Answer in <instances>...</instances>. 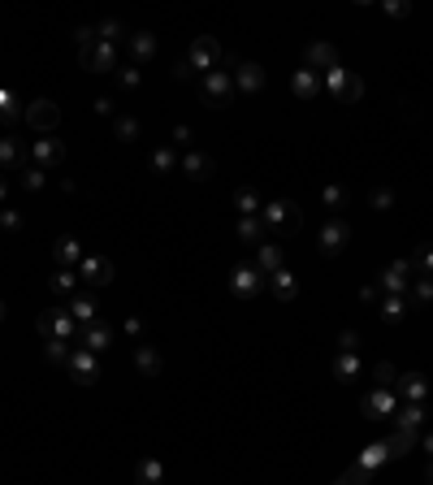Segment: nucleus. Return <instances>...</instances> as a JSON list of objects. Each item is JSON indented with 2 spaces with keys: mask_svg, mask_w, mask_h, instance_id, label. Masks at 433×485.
I'll list each match as a JSON object with an SVG mask.
<instances>
[{
  "mask_svg": "<svg viewBox=\"0 0 433 485\" xmlns=\"http://www.w3.org/2000/svg\"><path fill=\"white\" fill-rule=\"evenodd\" d=\"M260 217H264V234H268V239H278V234H295L299 221H303L295 204H268V208H260Z\"/></svg>",
  "mask_w": 433,
  "mask_h": 485,
  "instance_id": "1",
  "label": "nucleus"
},
{
  "mask_svg": "<svg viewBox=\"0 0 433 485\" xmlns=\"http://www.w3.org/2000/svg\"><path fill=\"white\" fill-rule=\"evenodd\" d=\"M230 95H234V83H230V74H226V70H212V74H204V100L230 104Z\"/></svg>",
  "mask_w": 433,
  "mask_h": 485,
  "instance_id": "2",
  "label": "nucleus"
},
{
  "mask_svg": "<svg viewBox=\"0 0 433 485\" xmlns=\"http://www.w3.org/2000/svg\"><path fill=\"white\" fill-rule=\"evenodd\" d=\"M26 122H31L35 130H52V126L61 122V109H57L52 100H35L31 109H26Z\"/></svg>",
  "mask_w": 433,
  "mask_h": 485,
  "instance_id": "3",
  "label": "nucleus"
},
{
  "mask_svg": "<svg viewBox=\"0 0 433 485\" xmlns=\"http://www.w3.org/2000/svg\"><path fill=\"white\" fill-rule=\"evenodd\" d=\"M325 83H330V91H334V95H343V100H360V91H364V83H360V78H351L343 66L325 74Z\"/></svg>",
  "mask_w": 433,
  "mask_h": 485,
  "instance_id": "4",
  "label": "nucleus"
},
{
  "mask_svg": "<svg viewBox=\"0 0 433 485\" xmlns=\"http://www.w3.org/2000/svg\"><path fill=\"white\" fill-rule=\"evenodd\" d=\"M221 57V48H216L212 39H195L191 43V61H187V70H208L212 74V61Z\"/></svg>",
  "mask_w": 433,
  "mask_h": 485,
  "instance_id": "5",
  "label": "nucleus"
},
{
  "mask_svg": "<svg viewBox=\"0 0 433 485\" xmlns=\"http://www.w3.org/2000/svg\"><path fill=\"white\" fill-rule=\"evenodd\" d=\"M347 234H351L347 221H330V226L320 230V251H325V256H338V251L347 247Z\"/></svg>",
  "mask_w": 433,
  "mask_h": 485,
  "instance_id": "6",
  "label": "nucleus"
},
{
  "mask_svg": "<svg viewBox=\"0 0 433 485\" xmlns=\"http://www.w3.org/2000/svg\"><path fill=\"white\" fill-rule=\"evenodd\" d=\"M308 70H312V74H320V70H325V74L338 70L334 48H330V43H312V48H308Z\"/></svg>",
  "mask_w": 433,
  "mask_h": 485,
  "instance_id": "7",
  "label": "nucleus"
},
{
  "mask_svg": "<svg viewBox=\"0 0 433 485\" xmlns=\"http://www.w3.org/2000/svg\"><path fill=\"white\" fill-rule=\"evenodd\" d=\"M83 57H87V66H91L95 74H104V70H113L118 52H113V43H95V48H87V52H83Z\"/></svg>",
  "mask_w": 433,
  "mask_h": 485,
  "instance_id": "8",
  "label": "nucleus"
},
{
  "mask_svg": "<svg viewBox=\"0 0 433 485\" xmlns=\"http://www.w3.org/2000/svg\"><path fill=\"white\" fill-rule=\"evenodd\" d=\"M35 160H39L43 170H52V165H61V160H66V147L57 139H39L35 143Z\"/></svg>",
  "mask_w": 433,
  "mask_h": 485,
  "instance_id": "9",
  "label": "nucleus"
},
{
  "mask_svg": "<svg viewBox=\"0 0 433 485\" xmlns=\"http://www.w3.org/2000/svg\"><path fill=\"white\" fill-rule=\"evenodd\" d=\"M83 278H87L91 286H104L108 278H113V268H108L104 256H91V260H83Z\"/></svg>",
  "mask_w": 433,
  "mask_h": 485,
  "instance_id": "10",
  "label": "nucleus"
},
{
  "mask_svg": "<svg viewBox=\"0 0 433 485\" xmlns=\"http://www.w3.org/2000/svg\"><path fill=\"white\" fill-rule=\"evenodd\" d=\"M182 174H187V178H195V182H204V178L212 174V160H208V156H199V152H187V156H182Z\"/></svg>",
  "mask_w": 433,
  "mask_h": 485,
  "instance_id": "11",
  "label": "nucleus"
},
{
  "mask_svg": "<svg viewBox=\"0 0 433 485\" xmlns=\"http://www.w3.org/2000/svg\"><path fill=\"white\" fill-rule=\"evenodd\" d=\"M70 372H74V377H78V382H91V377H95V355H91V351H83V347H78V351H74V355H70Z\"/></svg>",
  "mask_w": 433,
  "mask_h": 485,
  "instance_id": "12",
  "label": "nucleus"
},
{
  "mask_svg": "<svg viewBox=\"0 0 433 485\" xmlns=\"http://www.w3.org/2000/svg\"><path fill=\"white\" fill-rule=\"evenodd\" d=\"M165 481V468H160V459H143L135 468V485H160Z\"/></svg>",
  "mask_w": 433,
  "mask_h": 485,
  "instance_id": "13",
  "label": "nucleus"
},
{
  "mask_svg": "<svg viewBox=\"0 0 433 485\" xmlns=\"http://www.w3.org/2000/svg\"><path fill=\"white\" fill-rule=\"evenodd\" d=\"M260 291V268H239V273H234V295H256Z\"/></svg>",
  "mask_w": 433,
  "mask_h": 485,
  "instance_id": "14",
  "label": "nucleus"
},
{
  "mask_svg": "<svg viewBox=\"0 0 433 485\" xmlns=\"http://www.w3.org/2000/svg\"><path fill=\"white\" fill-rule=\"evenodd\" d=\"M316 91H320V74L299 70V74H295V95H303V100H308V95H316Z\"/></svg>",
  "mask_w": 433,
  "mask_h": 485,
  "instance_id": "15",
  "label": "nucleus"
},
{
  "mask_svg": "<svg viewBox=\"0 0 433 485\" xmlns=\"http://www.w3.org/2000/svg\"><path fill=\"white\" fill-rule=\"evenodd\" d=\"M239 87H243V91L264 87V70H260V66H239Z\"/></svg>",
  "mask_w": 433,
  "mask_h": 485,
  "instance_id": "16",
  "label": "nucleus"
},
{
  "mask_svg": "<svg viewBox=\"0 0 433 485\" xmlns=\"http://www.w3.org/2000/svg\"><path fill=\"white\" fill-rule=\"evenodd\" d=\"M268 278H273V295L278 299H295V278L286 273V268H278V273H268Z\"/></svg>",
  "mask_w": 433,
  "mask_h": 485,
  "instance_id": "17",
  "label": "nucleus"
},
{
  "mask_svg": "<svg viewBox=\"0 0 433 485\" xmlns=\"http://www.w3.org/2000/svg\"><path fill=\"white\" fill-rule=\"evenodd\" d=\"M104 343H108V330H104V325H91V330L83 334V351H91V355L104 351Z\"/></svg>",
  "mask_w": 433,
  "mask_h": 485,
  "instance_id": "18",
  "label": "nucleus"
},
{
  "mask_svg": "<svg viewBox=\"0 0 433 485\" xmlns=\"http://www.w3.org/2000/svg\"><path fill=\"white\" fill-rule=\"evenodd\" d=\"M355 372H360V360H355L351 351H343L338 364H334V377H338V382H347V377H355Z\"/></svg>",
  "mask_w": 433,
  "mask_h": 485,
  "instance_id": "19",
  "label": "nucleus"
},
{
  "mask_svg": "<svg viewBox=\"0 0 433 485\" xmlns=\"http://www.w3.org/2000/svg\"><path fill=\"white\" fill-rule=\"evenodd\" d=\"M70 316L78 320V325H91V320H95V303H91V299H74Z\"/></svg>",
  "mask_w": 433,
  "mask_h": 485,
  "instance_id": "20",
  "label": "nucleus"
},
{
  "mask_svg": "<svg viewBox=\"0 0 433 485\" xmlns=\"http://www.w3.org/2000/svg\"><path fill=\"white\" fill-rule=\"evenodd\" d=\"M152 48H156V39H152V35H135V39H130V52H135V61L152 57Z\"/></svg>",
  "mask_w": 433,
  "mask_h": 485,
  "instance_id": "21",
  "label": "nucleus"
},
{
  "mask_svg": "<svg viewBox=\"0 0 433 485\" xmlns=\"http://www.w3.org/2000/svg\"><path fill=\"white\" fill-rule=\"evenodd\" d=\"M152 165H156L160 174H169V170L178 165V152H174V147H160V152H156V160H152Z\"/></svg>",
  "mask_w": 433,
  "mask_h": 485,
  "instance_id": "22",
  "label": "nucleus"
},
{
  "mask_svg": "<svg viewBox=\"0 0 433 485\" xmlns=\"http://www.w3.org/2000/svg\"><path fill=\"white\" fill-rule=\"evenodd\" d=\"M135 364H139L143 372H156V368H160V360H156L152 347H139V351H135Z\"/></svg>",
  "mask_w": 433,
  "mask_h": 485,
  "instance_id": "23",
  "label": "nucleus"
},
{
  "mask_svg": "<svg viewBox=\"0 0 433 485\" xmlns=\"http://www.w3.org/2000/svg\"><path fill=\"white\" fill-rule=\"evenodd\" d=\"M260 268L278 273V243H264V247H260Z\"/></svg>",
  "mask_w": 433,
  "mask_h": 485,
  "instance_id": "24",
  "label": "nucleus"
},
{
  "mask_svg": "<svg viewBox=\"0 0 433 485\" xmlns=\"http://www.w3.org/2000/svg\"><path fill=\"white\" fill-rule=\"evenodd\" d=\"M57 260H61V264H74V260H78V243H74V239H61V243H57Z\"/></svg>",
  "mask_w": 433,
  "mask_h": 485,
  "instance_id": "25",
  "label": "nucleus"
},
{
  "mask_svg": "<svg viewBox=\"0 0 433 485\" xmlns=\"http://www.w3.org/2000/svg\"><path fill=\"white\" fill-rule=\"evenodd\" d=\"M403 395L416 403V399H424V377H403Z\"/></svg>",
  "mask_w": 433,
  "mask_h": 485,
  "instance_id": "26",
  "label": "nucleus"
},
{
  "mask_svg": "<svg viewBox=\"0 0 433 485\" xmlns=\"http://www.w3.org/2000/svg\"><path fill=\"white\" fill-rule=\"evenodd\" d=\"M368 476H372V468H364V464H355V468H351V472H347V476H343L338 485H364Z\"/></svg>",
  "mask_w": 433,
  "mask_h": 485,
  "instance_id": "27",
  "label": "nucleus"
},
{
  "mask_svg": "<svg viewBox=\"0 0 433 485\" xmlns=\"http://www.w3.org/2000/svg\"><path fill=\"white\" fill-rule=\"evenodd\" d=\"M118 39H122V22H104L100 26V43H113L118 48Z\"/></svg>",
  "mask_w": 433,
  "mask_h": 485,
  "instance_id": "28",
  "label": "nucleus"
},
{
  "mask_svg": "<svg viewBox=\"0 0 433 485\" xmlns=\"http://www.w3.org/2000/svg\"><path fill=\"white\" fill-rule=\"evenodd\" d=\"M52 291H57V295H70L74 291V273H70V268H61V273L52 278Z\"/></svg>",
  "mask_w": 433,
  "mask_h": 485,
  "instance_id": "29",
  "label": "nucleus"
},
{
  "mask_svg": "<svg viewBox=\"0 0 433 485\" xmlns=\"http://www.w3.org/2000/svg\"><path fill=\"white\" fill-rule=\"evenodd\" d=\"M14 104H18V100H14L9 91L0 95V122H14V118H18V109H14Z\"/></svg>",
  "mask_w": 433,
  "mask_h": 485,
  "instance_id": "30",
  "label": "nucleus"
},
{
  "mask_svg": "<svg viewBox=\"0 0 433 485\" xmlns=\"http://www.w3.org/2000/svg\"><path fill=\"white\" fill-rule=\"evenodd\" d=\"M239 208L247 212V217H256V212H260V199H256L251 191H239Z\"/></svg>",
  "mask_w": 433,
  "mask_h": 485,
  "instance_id": "31",
  "label": "nucleus"
},
{
  "mask_svg": "<svg viewBox=\"0 0 433 485\" xmlns=\"http://www.w3.org/2000/svg\"><path fill=\"white\" fill-rule=\"evenodd\" d=\"M118 135H122L126 143H130V139H139V122H135V118H122V122H118Z\"/></svg>",
  "mask_w": 433,
  "mask_h": 485,
  "instance_id": "32",
  "label": "nucleus"
},
{
  "mask_svg": "<svg viewBox=\"0 0 433 485\" xmlns=\"http://www.w3.org/2000/svg\"><path fill=\"white\" fill-rule=\"evenodd\" d=\"M325 204L343 208V204H347V191H343V187H325Z\"/></svg>",
  "mask_w": 433,
  "mask_h": 485,
  "instance_id": "33",
  "label": "nucleus"
},
{
  "mask_svg": "<svg viewBox=\"0 0 433 485\" xmlns=\"http://www.w3.org/2000/svg\"><path fill=\"white\" fill-rule=\"evenodd\" d=\"M118 78H122V87H126V91H135V87H139V74H135V66L118 70Z\"/></svg>",
  "mask_w": 433,
  "mask_h": 485,
  "instance_id": "34",
  "label": "nucleus"
},
{
  "mask_svg": "<svg viewBox=\"0 0 433 485\" xmlns=\"http://www.w3.org/2000/svg\"><path fill=\"white\" fill-rule=\"evenodd\" d=\"M260 230H264V226H260L256 217H247V221L239 226V234H243V239H260Z\"/></svg>",
  "mask_w": 433,
  "mask_h": 485,
  "instance_id": "35",
  "label": "nucleus"
},
{
  "mask_svg": "<svg viewBox=\"0 0 433 485\" xmlns=\"http://www.w3.org/2000/svg\"><path fill=\"white\" fill-rule=\"evenodd\" d=\"M382 316H386V320H403V303H399V299H386Z\"/></svg>",
  "mask_w": 433,
  "mask_h": 485,
  "instance_id": "36",
  "label": "nucleus"
},
{
  "mask_svg": "<svg viewBox=\"0 0 433 485\" xmlns=\"http://www.w3.org/2000/svg\"><path fill=\"white\" fill-rule=\"evenodd\" d=\"M9 160H18V147H14V139H5V143H0V165H9Z\"/></svg>",
  "mask_w": 433,
  "mask_h": 485,
  "instance_id": "37",
  "label": "nucleus"
},
{
  "mask_svg": "<svg viewBox=\"0 0 433 485\" xmlns=\"http://www.w3.org/2000/svg\"><path fill=\"white\" fill-rule=\"evenodd\" d=\"M187 143H191V130H187V126H178V130H174V147H187Z\"/></svg>",
  "mask_w": 433,
  "mask_h": 485,
  "instance_id": "38",
  "label": "nucleus"
},
{
  "mask_svg": "<svg viewBox=\"0 0 433 485\" xmlns=\"http://www.w3.org/2000/svg\"><path fill=\"white\" fill-rule=\"evenodd\" d=\"M416 295H420V299H433V278H420V286H416Z\"/></svg>",
  "mask_w": 433,
  "mask_h": 485,
  "instance_id": "39",
  "label": "nucleus"
},
{
  "mask_svg": "<svg viewBox=\"0 0 433 485\" xmlns=\"http://www.w3.org/2000/svg\"><path fill=\"white\" fill-rule=\"evenodd\" d=\"M39 182H43V174H39V170H26V187H31V191H35V187H39Z\"/></svg>",
  "mask_w": 433,
  "mask_h": 485,
  "instance_id": "40",
  "label": "nucleus"
}]
</instances>
